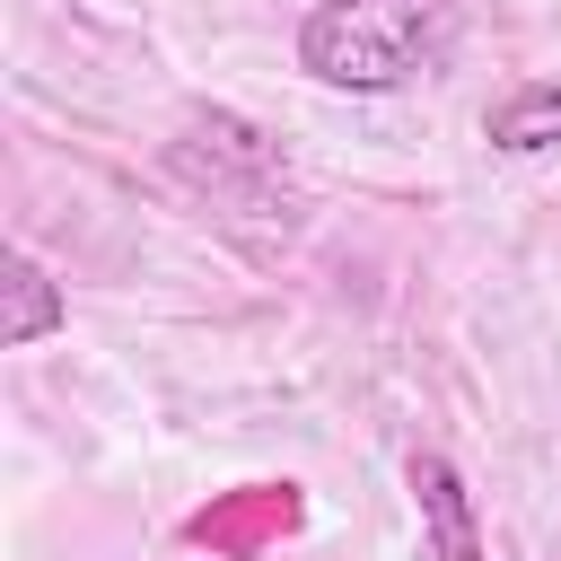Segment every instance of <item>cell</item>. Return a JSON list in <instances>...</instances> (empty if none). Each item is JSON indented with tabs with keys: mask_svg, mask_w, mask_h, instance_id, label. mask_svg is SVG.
<instances>
[{
	"mask_svg": "<svg viewBox=\"0 0 561 561\" xmlns=\"http://www.w3.org/2000/svg\"><path fill=\"white\" fill-rule=\"evenodd\" d=\"M70 324V298L53 289V272L18 245L9 254V316H0V351H35L44 333H61Z\"/></svg>",
	"mask_w": 561,
	"mask_h": 561,
	"instance_id": "3",
	"label": "cell"
},
{
	"mask_svg": "<svg viewBox=\"0 0 561 561\" xmlns=\"http://www.w3.org/2000/svg\"><path fill=\"white\" fill-rule=\"evenodd\" d=\"M482 140L508 149V158H543V149H561V79H526L517 96H500L491 123H482Z\"/></svg>",
	"mask_w": 561,
	"mask_h": 561,
	"instance_id": "4",
	"label": "cell"
},
{
	"mask_svg": "<svg viewBox=\"0 0 561 561\" xmlns=\"http://www.w3.org/2000/svg\"><path fill=\"white\" fill-rule=\"evenodd\" d=\"M412 500H421V526H430V561H482L473 491H465V473H456L438 447H421V456H412Z\"/></svg>",
	"mask_w": 561,
	"mask_h": 561,
	"instance_id": "2",
	"label": "cell"
},
{
	"mask_svg": "<svg viewBox=\"0 0 561 561\" xmlns=\"http://www.w3.org/2000/svg\"><path fill=\"white\" fill-rule=\"evenodd\" d=\"M456 35H465L456 0H316L298 18V70L316 88L394 96V88L447 70Z\"/></svg>",
	"mask_w": 561,
	"mask_h": 561,
	"instance_id": "1",
	"label": "cell"
}]
</instances>
